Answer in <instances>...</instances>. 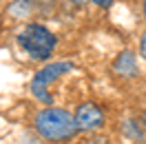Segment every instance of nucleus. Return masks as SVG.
<instances>
[{
    "instance_id": "nucleus-1",
    "label": "nucleus",
    "mask_w": 146,
    "mask_h": 144,
    "mask_svg": "<svg viewBox=\"0 0 146 144\" xmlns=\"http://www.w3.org/2000/svg\"><path fill=\"white\" fill-rule=\"evenodd\" d=\"M33 126L49 142H66L78 133L75 115L58 107H46L42 111H38L33 117Z\"/></svg>"
},
{
    "instance_id": "nucleus-2",
    "label": "nucleus",
    "mask_w": 146,
    "mask_h": 144,
    "mask_svg": "<svg viewBox=\"0 0 146 144\" xmlns=\"http://www.w3.org/2000/svg\"><path fill=\"white\" fill-rule=\"evenodd\" d=\"M18 45L29 58H33V60H46L49 55L53 53L58 40H55V36L44 25H27L18 33Z\"/></svg>"
},
{
    "instance_id": "nucleus-3",
    "label": "nucleus",
    "mask_w": 146,
    "mask_h": 144,
    "mask_svg": "<svg viewBox=\"0 0 146 144\" xmlns=\"http://www.w3.org/2000/svg\"><path fill=\"white\" fill-rule=\"evenodd\" d=\"M69 71H73V62H66V60L46 64L44 69H40V71L33 75V80H31V87H29V89H31V93H33L40 102L51 104V95L46 93V87H49L53 80H58L60 75L69 73Z\"/></svg>"
},
{
    "instance_id": "nucleus-4",
    "label": "nucleus",
    "mask_w": 146,
    "mask_h": 144,
    "mask_svg": "<svg viewBox=\"0 0 146 144\" xmlns=\"http://www.w3.org/2000/svg\"><path fill=\"white\" fill-rule=\"evenodd\" d=\"M75 124H78V131H95L104 124V113L98 104L84 102L75 111Z\"/></svg>"
},
{
    "instance_id": "nucleus-5",
    "label": "nucleus",
    "mask_w": 146,
    "mask_h": 144,
    "mask_svg": "<svg viewBox=\"0 0 146 144\" xmlns=\"http://www.w3.org/2000/svg\"><path fill=\"white\" fill-rule=\"evenodd\" d=\"M115 73L119 75H135L137 73V64H135V55L133 51H124V53H119L117 62H115Z\"/></svg>"
},
{
    "instance_id": "nucleus-6",
    "label": "nucleus",
    "mask_w": 146,
    "mask_h": 144,
    "mask_svg": "<svg viewBox=\"0 0 146 144\" xmlns=\"http://www.w3.org/2000/svg\"><path fill=\"white\" fill-rule=\"evenodd\" d=\"M124 133L128 135V137H133V140H142V126H137L135 120H128V122H124Z\"/></svg>"
},
{
    "instance_id": "nucleus-7",
    "label": "nucleus",
    "mask_w": 146,
    "mask_h": 144,
    "mask_svg": "<svg viewBox=\"0 0 146 144\" xmlns=\"http://www.w3.org/2000/svg\"><path fill=\"white\" fill-rule=\"evenodd\" d=\"M139 53L144 55V60H146V31L142 33V38H139Z\"/></svg>"
},
{
    "instance_id": "nucleus-8",
    "label": "nucleus",
    "mask_w": 146,
    "mask_h": 144,
    "mask_svg": "<svg viewBox=\"0 0 146 144\" xmlns=\"http://www.w3.org/2000/svg\"><path fill=\"white\" fill-rule=\"evenodd\" d=\"M91 2H95L98 7H111L113 5V0H91Z\"/></svg>"
},
{
    "instance_id": "nucleus-9",
    "label": "nucleus",
    "mask_w": 146,
    "mask_h": 144,
    "mask_svg": "<svg viewBox=\"0 0 146 144\" xmlns=\"http://www.w3.org/2000/svg\"><path fill=\"white\" fill-rule=\"evenodd\" d=\"M142 9H144V20H146V0H144V5H142Z\"/></svg>"
},
{
    "instance_id": "nucleus-10",
    "label": "nucleus",
    "mask_w": 146,
    "mask_h": 144,
    "mask_svg": "<svg viewBox=\"0 0 146 144\" xmlns=\"http://www.w3.org/2000/svg\"><path fill=\"white\" fill-rule=\"evenodd\" d=\"M144 124H146V113H144Z\"/></svg>"
}]
</instances>
